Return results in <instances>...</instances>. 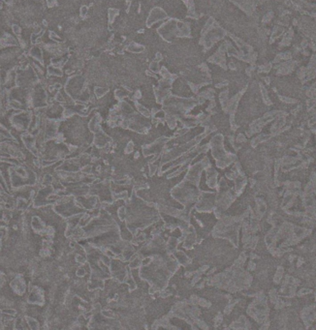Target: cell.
Returning <instances> with one entry per match:
<instances>
[{"label":"cell","instance_id":"6da1fadb","mask_svg":"<svg viewBox=\"0 0 316 330\" xmlns=\"http://www.w3.org/2000/svg\"><path fill=\"white\" fill-rule=\"evenodd\" d=\"M30 55L32 56L35 60L40 61L41 63L44 62V55H43V51L41 50V48H39L38 46H35V47L31 48L30 51H29Z\"/></svg>","mask_w":316,"mask_h":330},{"label":"cell","instance_id":"7a4b0ae2","mask_svg":"<svg viewBox=\"0 0 316 330\" xmlns=\"http://www.w3.org/2000/svg\"><path fill=\"white\" fill-rule=\"evenodd\" d=\"M48 73L51 77H61L62 76V71L59 67L55 65H50L48 67Z\"/></svg>","mask_w":316,"mask_h":330},{"label":"cell","instance_id":"3957f363","mask_svg":"<svg viewBox=\"0 0 316 330\" xmlns=\"http://www.w3.org/2000/svg\"><path fill=\"white\" fill-rule=\"evenodd\" d=\"M128 95H129L128 90H126L125 88H118L114 91V96L118 100H123L124 98L128 97Z\"/></svg>","mask_w":316,"mask_h":330},{"label":"cell","instance_id":"277c9868","mask_svg":"<svg viewBox=\"0 0 316 330\" xmlns=\"http://www.w3.org/2000/svg\"><path fill=\"white\" fill-rule=\"evenodd\" d=\"M108 92L107 87H103V86H97L96 88L94 89V94L97 98H102L104 97L106 93Z\"/></svg>","mask_w":316,"mask_h":330},{"label":"cell","instance_id":"5b68a950","mask_svg":"<svg viewBox=\"0 0 316 330\" xmlns=\"http://www.w3.org/2000/svg\"><path fill=\"white\" fill-rule=\"evenodd\" d=\"M128 50H129V51H131V52H135V53H137V52H141V51H143V50H144V48H143V47H141V46L137 45V44H135V43H132L131 45H129Z\"/></svg>","mask_w":316,"mask_h":330},{"label":"cell","instance_id":"8992f818","mask_svg":"<svg viewBox=\"0 0 316 330\" xmlns=\"http://www.w3.org/2000/svg\"><path fill=\"white\" fill-rule=\"evenodd\" d=\"M118 14V11L116 9H109L108 11V17H109V21H114L116 17Z\"/></svg>","mask_w":316,"mask_h":330},{"label":"cell","instance_id":"52a82bcc","mask_svg":"<svg viewBox=\"0 0 316 330\" xmlns=\"http://www.w3.org/2000/svg\"><path fill=\"white\" fill-rule=\"evenodd\" d=\"M87 14H88V8H87L86 6H82V8L80 10V17H82V18H84V17L87 16Z\"/></svg>","mask_w":316,"mask_h":330},{"label":"cell","instance_id":"ba28073f","mask_svg":"<svg viewBox=\"0 0 316 330\" xmlns=\"http://www.w3.org/2000/svg\"><path fill=\"white\" fill-rule=\"evenodd\" d=\"M12 29H13L14 34H16V35H19V34L21 33V27L19 25V24H14Z\"/></svg>","mask_w":316,"mask_h":330},{"label":"cell","instance_id":"9c48e42d","mask_svg":"<svg viewBox=\"0 0 316 330\" xmlns=\"http://www.w3.org/2000/svg\"><path fill=\"white\" fill-rule=\"evenodd\" d=\"M150 69L152 72H158L159 70V66L157 62H152V64L150 65Z\"/></svg>","mask_w":316,"mask_h":330},{"label":"cell","instance_id":"30bf717a","mask_svg":"<svg viewBox=\"0 0 316 330\" xmlns=\"http://www.w3.org/2000/svg\"><path fill=\"white\" fill-rule=\"evenodd\" d=\"M47 1V4H48V6L49 7H53V6H55V0H46Z\"/></svg>","mask_w":316,"mask_h":330}]
</instances>
